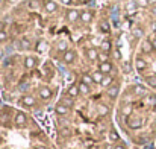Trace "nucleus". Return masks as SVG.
<instances>
[{"instance_id":"37","label":"nucleus","mask_w":156,"mask_h":149,"mask_svg":"<svg viewBox=\"0 0 156 149\" xmlns=\"http://www.w3.org/2000/svg\"><path fill=\"white\" fill-rule=\"evenodd\" d=\"M135 6H136V3L129 5V6H127V12H129V14H133V12H135Z\"/></svg>"},{"instance_id":"38","label":"nucleus","mask_w":156,"mask_h":149,"mask_svg":"<svg viewBox=\"0 0 156 149\" xmlns=\"http://www.w3.org/2000/svg\"><path fill=\"white\" fill-rule=\"evenodd\" d=\"M108 29H109V26H108L106 23H102V31H105V32H106Z\"/></svg>"},{"instance_id":"12","label":"nucleus","mask_w":156,"mask_h":149,"mask_svg":"<svg viewBox=\"0 0 156 149\" xmlns=\"http://www.w3.org/2000/svg\"><path fill=\"white\" fill-rule=\"evenodd\" d=\"M67 20H68L70 23L80 22V11H79V9H68V11H67Z\"/></svg>"},{"instance_id":"32","label":"nucleus","mask_w":156,"mask_h":149,"mask_svg":"<svg viewBox=\"0 0 156 149\" xmlns=\"http://www.w3.org/2000/svg\"><path fill=\"white\" fill-rule=\"evenodd\" d=\"M135 3H136V6H139V8H147L150 3H148V0H135Z\"/></svg>"},{"instance_id":"8","label":"nucleus","mask_w":156,"mask_h":149,"mask_svg":"<svg viewBox=\"0 0 156 149\" xmlns=\"http://www.w3.org/2000/svg\"><path fill=\"white\" fill-rule=\"evenodd\" d=\"M147 67H148V64H147V61H145L144 58H141V56H136V58H135V61H133V69H135L136 72L142 73Z\"/></svg>"},{"instance_id":"21","label":"nucleus","mask_w":156,"mask_h":149,"mask_svg":"<svg viewBox=\"0 0 156 149\" xmlns=\"http://www.w3.org/2000/svg\"><path fill=\"white\" fill-rule=\"evenodd\" d=\"M133 93H135V96H147V88L144 87V85H139V84H136V85H133Z\"/></svg>"},{"instance_id":"4","label":"nucleus","mask_w":156,"mask_h":149,"mask_svg":"<svg viewBox=\"0 0 156 149\" xmlns=\"http://www.w3.org/2000/svg\"><path fill=\"white\" fill-rule=\"evenodd\" d=\"M20 103L26 108H35L37 107V99L32 94H23L20 97Z\"/></svg>"},{"instance_id":"14","label":"nucleus","mask_w":156,"mask_h":149,"mask_svg":"<svg viewBox=\"0 0 156 149\" xmlns=\"http://www.w3.org/2000/svg\"><path fill=\"white\" fill-rule=\"evenodd\" d=\"M106 94L109 99H117L120 94V85L118 84H112L109 88H106Z\"/></svg>"},{"instance_id":"23","label":"nucleus","mask_w":156,"mask_h":149,"mask_svg":"<svg viewBox=\"0 0 156 149\" xmlns=\"http://www.w3.org/2000/svg\"><path fill=\"white\" fill-rule=\"evenodd\" d=\"M144 97H145V105H147V107H151V108L156 107V94L148 93V94L144 96Z\"/></svg>"},{"instance_id":"15","label":"nucleus","mask_w":156,"mask_h":149,"mask_svg":"<svg viewBox=\"0 0 156 149\" xmlns=\"http://www.w3.org/2000/svg\"><path fill=\"white\" fill-rule=\"evenodd\" d=\"M35 50H37L38 53L47 52V50H49V43H47L46 40H38L37 44H35Z\"/></svg>"},{"instance_id":"28","label":"nucleus","mask_w":156,"mask_h":149,"mask_svg":"<svg viewBox=\"0 0 156 149\" xmlns=\"http://www.w3.org/2000/svg\"><path fill=\"white\" fill-rule=\"evenodd\" d=\"M41 5V0H28V8L29 9H38Z\"/></svg>"},{"instance_id":"39","label":"nucleus","mask_w":156,"mask_h":149,"mask_svg":"<svg viewBox=\"0 0 156 149\" xmlns=\"http://www.w3.org/2000/svg\"><path fill=\"white\" fill-rule=\"evenodd\" d=\"M34 149H49L47 146H44V144H38V146H35Z\"/></svg>"},{"instance_id":"22","label":"nucleus","mask_w":156,"mask_h":149,"mask_svg":"<svg viewBox=\"0 0 156 149\" xmlns=\"http://www.w3.org/2000/svg\"><path fill=\"white\" fill-rule=\"evenodd\" d=\"M77 85H79V91H80V94L88 96V94L91 93V85H88V84H85V82H82V81H80Z\"/></svg>"},{"instance_id":"7","label":"nucleus","mask_w":156,"mask_h":149,"mask_svg":"<svg viewBox=\"0 0 156 149\" xmlns=\"http://www.w3.org/2000/svg\"><path fill=\"white\" fill-rule=\"evenodd\" d=\"M76 58H77V53L73 49H68L65 53H62V63L64 64H73L76 61Z\"/></svg>"},{"instance_id":"45","label":"nucleus","mask_w":156,"mask_h":149,"mask_svg":"<svg viewBox=\"0 0 156 149\" xmlns=\"http://www.w3.org/2000/svg\"><path fill=\"white\" fill-rule=\"evenodd\" d=\"M3 149H9V147H3Z\"/></svg>"},{"instance_id":"42","label":"nucleus","mask_w":156,"mask_h":149,"mask_svg":"<svg viewBox=\"0 0 156 149\" xmlns=\"http://www.w3.org/2000/svg\"><path fill=\"white\" fill-rule=\"evenodd\" d=\"M153 126H154V128H156V117H154V119H153Z\"/></svg>"},{"instance_id":"34","label":"nucleus","mask_w":156,"mask_h":149,"mask_svg":"<svg viewBox=\"0 0 156 149\" xmlns=\"http://www.w3.org/2000/svg\"><path fill=\"white\" fill-rule=\"evenodd\" d=\"M20 44H21V47H23V49H29V47H31V41H29L28 38H21Z\"/></svg>"},{"instance_id":"17","label":"nucleus","mask_w":156,"mask_h":149,"mask_svg":"<svg viewBox=\"0 0 156 149\" xmlns=\"http://www.w3.org/2000/svg\"><path fill=\"white\" fill-rule=\"evenodd\" d=\"M154 49H153V44H151V41L150 40H144L142 43H141V52L142 53H151Z\"/></svg>"},{"instance_id":"13","label":"nucleus","mask_w":156,"mask_h":149,"mask_svg":"<svg viewBox=\"0 0 156 149\" xmlns=\"http://www.w3.org/2000/svg\"><path fill=\"white\" fill-rule=\"evenodd\" d=\"M93 17H94L93 11H89V9L80 11V22H82L83 25H89V23L93 22Z\"/></svg>"},{"instance_id":"18","label":"nucleus","mask_w":156,"mask_h":149,"mask_svg":"<svg viewBox=\"0 0 156 149\" xmlns=\"http://www.w3.org/2000/svg\"><path fill=\"white\" fill-rule=\"evenodd\" d=\"M120 113H121L124 117H129V116H132V114H133V105H132V103H123V105H121V110H120Z\"/></svg>"},{"instance_id":"16","label":"nucleus","mask_w":156,"mask_h":149,"mask_svg":"<svg viewBox=\"0 0 156 149\" xmlns=\"http://www.w3.org/2000/svg\"><path fill=\"white\" fill-rule=\"evenodd\" d=\"M79 94H80V91H79V85H76V84H71V85L67 88V96H68V97H71V99H76Z\"/></svg>"},{"instance_id":"27","label":"nucleus","mask_w":156,"mask_h":149,"mask_svg":"<svg viewBox=\"0 0 156 149\" xmlns=\"http://www.w3.org/2000/svg\"><path fill=\"white\" fill-rule=\"evenodd\" d=\"M145 82L148 84V87L156 88V75H148V76H145Z\"/></svg>"},{"instance_id":"20","label":"nucleus","mask_w":156,"mask_h":149,"mask_svg":"<svg viewBox=\"0 0 156 149\" xmlns=\"http://www.w3.org/2000/svg\"><path fill=\"white\" fill-rule=\"evenodd\" d=\"M91 76H93V81H94V84H102V81H103V78H105V75L97 69V70H94L93 73H91Z\"/></svg>"},{"instance_id":"35","label":"nucleus","mask_w":156,"mask_h":149,"mask_svg":"<svg viewBox=\"0 0 156 149\" xmlns=\"http://www.w3.org/2000/svg\"><path fill=\"white\" fill-rule=\"evenodd\" d=\"M142 34H144V32H142V29H141V28H135V29H133V35H135L136 38H141V37H142Z\"/></svg>"},{"instance_id":"24","label":"nucleus","mask_w":156,"mask_h":149,"mask_svg":"<svg viewBox=\"0 0 156 149\" xmlns=\"http://www.w3.org/2000/svg\"><path fill=\"white\" fill-rule=\"evenodd\" d=\"M56 50L61 52V53H65V52L68 50V43H67L65 40H59V41L56 43Z\"/></svg>"},{"instance_id":"31","label":"nucleus","mask_w":156,"mask_h":149,"mask_svg":"<svg viewBox=\"0 0 156 149\" xmlns=\"http://www.w3.org/2000/svg\"><path fill=\"white\" fill-rule=\"evenodd\" d=\"M112 149H129V146H127V143H124L123 140H120L118 143H114Z\"/></svg>"},{"instance_id":"3","label":"nucleus","mask_w":156,"mask_h":149,"mask_svg":"<svg viewBox=\"0 0 156 149\" xmlns=\"http://www.w3.org/2000/svg\"><path fill=\"white\" fill-rule=\"evenodd\" d=\"M38 96H40L41 100H50L53 97V90L47 85H41L38 88Z\"/></svg>"},{"instance_id":"26","label":"nucleus","mask_w":156,"mask_h":149,"mask_svg":"<svg viewBox=\"0 0 156 149\" xmlns=\"http://www.w3.org/2000/svg\"><path fill=\"white\" fill-rule=\"evenodd\" d=\"M97 114H99L100 117L108 116V114H109V107H108V105H105V103H100V105L97 107Z\"/></svg>"},{"instance_id":"19","label":"nucleus","mask_w":156,"mask_h":149,"mask_svg":"<svg viewBox=\"0 0 156 149\" xmlns=\"http://www.w3.org/2000/svg\"><path fill=\"white\" fill-rule=\"evenodd\" d=\"M100 50L105 52V53H111V52H112V43H111L109 40H103V41L100 43Z\"/></svg>"},{"instance_id":"1","label":"nucleus","mask_w":156,"mask_h":149,"mask_svg":"<svg viewBox=\"0 0 156 149\" xmlns=\"http://www.w3.org/2000/svg\"><path fill=\"white\" fill-rule=\"evenodd\" d=\"M14 126L15 128H26V125H28V114L24 113V111H15V114H14Z\"/></svg>"},{"instance_id":"40","label":"nucleus","mask_w":156,"mask_h":149,"mask_svg":"<svg viewBox=\"0 0 156 149\" xmlns=\"http://www.w3.org/2000/svg\"><path fill=\"white\" fill-rule=\"evenodd\" d=\"M151 44H153V49L156 50V38H153V40H151Z\"/></svg>"},{"instance_id":"44","label":"nucleus","mask_w":156,"mask_h":149,"mask_svg":"<svg viewBox=\"0 0 156 149\" xmlns=\"http://www.w3.org/2000/svg\"><path fill=\"white\" fill-rule=\"evenodd\" d=\"M2 2H5V0H0V3H2Z\"/></svg>"},{"instance_id":"5","label":"nucleus","mask_w":156,"mask_h":149,"mask_svg":"<svg viewBox=\"0 0 156 149\" xmlns=\"http://www.w3.org/2000/svg\"><path fill=\"white\" fill-rule=\"evenodd\" d=\"M23 66H24L26 70H34V69L38 66V58L34 56V55H28V56H24V59H23Z\"/></svg>"},{"instance_id":"43","label":"nucleus","mask_w":156,"mask_h":149,"mask_svg":"<svg viewBox=\"0 0 156 149\" xmlns=\"http://www.w3.org/2000/svg\"><path fill=\"white\" fill-rule=\"evenodd\" d=\"M8 2H11V3H15V2H17V0H8Z\"/></svg>"},{"instance_id":"41","label":"nucleus","mask_w":156,"mask_h":149,"mask_svg":"<svg viewBox=\"0 0 156 149\" xmlns=\"http://www.w3.org/2000/svg\"><path fill=\"white\" fill-rule=\"evenodd\" d=\"M148 3L150 5H156V0H148Z\"/></svg>"},{"instance_id":"33","label":"nucleus","mask_w":156,"mask_h":149,"mask_svg":"<svg viewBox=\"0 0 156 149\" xmlns=\"http://www.w3.org/2000/svg\"><path fill=\"white\" fill-rule=\"evenodd\" d=\"M8 40V32L5 29H0V43H5Z\"/></svg>"},{"instance_id":"29","label":"nucleus","mask_w":156,"mask_h":149,"mask_svg":"<svg viewBox=\"0 0 156 149\" xmlns=\"http://www.w3.org/2000/svg\"><path fill=\"white\" fill-rule=\"evenodd\" d=\"M109 140L114 141V143H118V141H120V135H118V132H117L115 129H111V131H109Z\"/></svg>"},{"instance_id":"10","label":"nucleus","mask_w":156,"mask_h":149,"mask_svg":"<svg viewBox=\"0 0 156 149\" xmlns=\"http://www.w3.org/2000/svg\"><path fill=\"white\" fill-rule=\"evenodd\" d=\"M99 50L96 49V47H88L86 50H85V56H86V59L88 61H91V63H96L97 59H99Z\"/></svg>"},{"instance_id":"25","label":"nucleus","mask_w":156,"mask_h":149,"mask_svg":"<svg viewBox=\"0 0 156 149\" xmlns=\"http://www.w3.org/2000/svg\"><path fill=\"white\" fill-rule=\"evenodd\" d=\"M112 84H115V82H114V78H112L111 75H105V78H103V81H102L100 85H102L103 88H109Z\"/></svg>"},{"instance_id":"36","label":"nucleus","mask_w":156,"mask_h":149,"mask_svg":"<svg viewBox=\"0 0 156 149\" xmlns=\"http://www.w3.org/2000/svg\"><path fill=\"white\" fill-rule=\"evenodd\" d=\"M112 55H114V58H115V59H121V53H120V50H118V49L112 50Z\"/></svg>"},{"instance_id":"2","label":"nucleus","mask_w":156,"mask_h":149,"mask_svg":"<svg viewBox=\"0 0 156 149\" xmlns=\"http://www.w3.org/2000/svg\"><path fill=\"white\" fill-rule=\"evenodd\" d=\"M126 125H127L130 129H141L142 125H144V120H142L141 116H135V114H132V116L126 117Z\"/></svg>"},{"instance_id":"11","label":"nucleus","mask_w":156,"mask_h":149,"mask_svg":"<svg viewBox=\"0 0 156 149\" xmlns=\"http://www.w3.org/2000/svg\"><path fill=\"white\" fill-rule=\"evenodd\" d=\"M99 70L103 73V75H111L114 72V64L111 61H103L99 64Z\"/></svg>"},{"instance_id":"9","label":"nucleus","mask_w":156,"mask_h":149,"mask_svg":"<svg viewBox=\"0 0 156 149\" xmlns=\"http://www.w3.org/2000/svg\"><path fill=\"white\" fill-rule=\"evenodd\" d=\"M43 8H44V11H46L47 14H55V12L58 11L59 6H58L56 2H53V0H44Z\"/></svg>"},{"instance_id":"30","label":"nucleus","mask_w":156,"mask_h":149,"mask_svg":"<svg viewBox=\"0 0 156 149\" xmlns=\"http://www.w3.org/2000/svg\"><path fill=\"white\" fill-rule=\"evenodd\" d=\"M80 81H82V82H85V84H88V85H93V84H94L93 76H91V75H88V73H83V75H82V78H80Z\"/></svg>"},{"instance_id":"6","label":"nucleus","mask_w":156,"mask_h":149,"mask_svg":"<svg viewBox=\"0 0 156 149\" xmlns=\"http://www.w3.org/2000/svg\"><path fill=\"white\" fill-rule=\"evenodd\" d=\"M70 108H71V107H68L67 103H64V102L61 100L59 103H56V107H55V113H56L58 116H61V117H65V116L70 114Z\"/></svg>"}]
</instances>
